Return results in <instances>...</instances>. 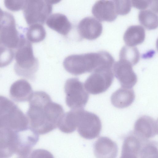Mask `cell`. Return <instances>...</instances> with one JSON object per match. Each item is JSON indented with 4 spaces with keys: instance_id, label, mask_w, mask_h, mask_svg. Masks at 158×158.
<instances>
[{
    "instance_id": "obj_9",
    "label": "cell",
    "mask_w": 158,
    "mask_h": 158,
    "mask_svg": "<svg viewBox=\"0 0 158 158\" xmlns=\"http://www.w3.org/2000/svg\"><path fill=\"white\" fill-rule=\"evenodd\" d=\"M113 68L95 70L85 81L84 86L88 92L97 94L106 91L111 85L114 79Z\"/></svg>"
},
{
    "instance_id": "obj_1",
    "label": "cell",
    "mask_w": 158,
    "mask_h": 158,
    "mask_svg": "<svg viewBox=\"0 0 158 158\" xmlns=\"http://www.w3.org/2000/svg\"><path fill=\"white\" fill-rule=\"evenodd\" d=\"M26 113L29 128L38 135L47 134L56 129L64 113L60 105L52 101L42 91L33 92Z\"/></svg>"
},
{
    "instance_id": "obj_24",
    "label": "cell",
    "mask_w": 158,
    "mask_h": 158,
    "mask_svg": "<svg viewBox=\"0 0 158 158\" xmlns=\"http://www.w3.org/2000/svg\"><path fill=\"white\" fill-rule=\"evenodd\" d=\"M140 147L137 142L132 140L124 141L120 158H139Z\"/></svg>"
},
{
    "instance_id": "obj_23",
    "label": "cell",
    "mask_w": 158,
    "mask_h": 158,
    "mask_svg": "<svg viewBox=\"0 0 158 158\" xmlns=\"http://www.w3.org/2000/svg\"><path fill=\"white\" fill-rule=\"evenodd\" d=\"M139 52L135 47L125 46L120 52L119 59L128 62L132 65L136 64L139 61Z\"/></svg>"
},
{
    "instance_id": "obj_21",
    "label": "cell",
    "mask_w": 158,
    "mask_h": 158,
    "mask_svg": "<svg viewBox=\"0 0 158 158\" xmlns=\"http://www.w3.org/2000/svg\"><path fill=\"white\" fill-rule=\"evenodd\" d=\"M138 19L140 23L147 29L153 30L158 27V16L156 12L151 10H143L140 11Z\"/></svg>"
},
{
    "instance_id": "obj_27",
    "label": "cell",
    "mask_w": 158,
    "mask_h": 158,
    "mask_svg": "<svg viewBox=\"0 0 158 158\" xmlns=\"http://www.w3.org/2000/svg\"><path fill=\"white\" fill-rule=\"evenodd\" d=\"M25 0H5L4 3L8 9L12 11H17L22 10Z\"/></svg>"
},
{
    "instance_id": "obj_12",
    "label": "cell",
    "mask_w": 158,
    "mask_h": 158,
    "mask_svg": "<svg viewBox=\"0 0 158 158\" xmlns=\"http://www.w3.org/2000/svg\"><path fill=\"white\" fill-rule=\"evenodd\" d=\"M17 147L16 133L0 128V158H9L16 153Z\"/></svg>"
},
{
    "instance_id": "obj_3",
    "label": "cell",
    "mask_w": 158,
    "mask_h": 158,
    "mask_svg": "<svg viewBox=\"0 0 158 158\" xmlns=\"http://www.w3.org/2000/svg\"><path fill=\"white\" fill-rule=\"evenodd\" d=\"M0 128L19 132L29 128L26 116L13 102L0 95Z\"/></svg>"
},
{
    "instance_id": "obj_8",
    "label": "cell",
    "mask_w": 158,
    "mask_h": 158,
    "mask_svg": "<svg viewBox=\"0 0 158 158\" xmlns=\"http://www.w3.org/2000/svg\"><path fill=\"white\" fill-rule=\"evenodd\" d=\"M22 10L25 19L28 25L41 24L49 16L52 6L47 0H25Z\"/></svg>"
},
{
    "instance_id": "obj_19",
    "label": "cell",
    "mask_w": 158,
    "mask_h": 158,
    "mask_svg": "<svg viewBox=\"0 0 158 158\" xmlns=\"http://www.w3.org/2000/svg\"><path fill=\"white\" fill-rule=\"evenodd\" d=\"M145 37V31L143 27L140 25H132L127 29L123 38L127 45L134 47L142 43Z\"/></svg>"
},
{
    "instance_id": "obj_11",
    "label": "cell",
    "mask_w": 158,
    "mask_h": 158,
    "mask_svg": "<svg viewBox=\"0 0 158 158\" xmlns=\"http://www.w3.org/2000/svg\"><path fill=\"white\" fill-rule=\"evenodd\" d=\"M158 131L157 121L149 116H143L136 121L133 133L142 139L153 137Z\"/></svg>"
},
{
    "instance_id": "obj_4",
    "label": "cell",
    "mask_w": 158,
    "mask_h": 158,
    "mask_svg": "<svg viewBox=\"0 0 158 158\" xmlns=\"http://www.w3.org/2000/svg\"><path fill=\"white\" fill-rule=\"evenodd\" d=\"M14 70L18 76L33 80L38 67L37 60L34 56L31 44L25 37L22 39L14 52Z\"/></svg>"
},
{
    "instance_id": "obj_6",
    "label": "cell",
    "mask_w": 158,
    "mask_h": 158,
    "mask_svg": "<svg viewBox=\"0 0 158 158\" xmlns=\"http://www.w3.org/2000/svg\"><path fill=\"white\" fill-rule=\"evenodd\" d=\"M67 105L73 110L84 109L89 98L84 85L77 78L67 79L64 85Z\"/></svg>"
},
{
    "instance_id": "obj_13",
    "label": "cell",
    "mask_w": 158,
    "mask_h": 158,
    "mask_svg": "<svg viewBox=\"0 0 158 158\" xmlns=\"http://www.w3.org/2000/svg\"><path fill=\"white\" fill-rule=\"evenodd\" d=\"M102 26L100 22L92 17H85L79 22L78 31L81 36L88 40H94L98 37L102 31Z\"/></svg>"
},
{
    "instance_id": "obj_26",
    "label": "cell",
    "mask_w": 158,
    "mask_h": 158,
    "mask_svg": "<svg viewBox=\"0 0 158 158\" xmlns=\"http://www.w3.org/2000/svg\"><path fill=\"white\" fill-rule=\"evenodd\" d=\"M117 14L125 15L131 10V3L130 0H114Z\"/></svg>"
},
{
    "instance_id": "obj_16",
    "label": "cell",
    "mask_w": 158,
    "mask_h": 158,
    "mask_svg": "<svg viewBox=\"0 0 158 158\" xmlns=\"http://www.w3.org/2000/svg\"><path fill=\"white\" fill-rule=\"evenodd\" d=\"M94 152L96 158H116L117 145L107 137H100L94 143Z\"/></svg>"
},
{
    "instance_id": "obj_18",
    "label": "cell",
    "mask_w": 158,
    "mask_h": 158,
    "mask_svg": "<svg viewBox=\"0 0 158 158\" xmlns=\"http://www.w3.org/2000/svg\"><path fill=\"white\" fill-rule=\"evenodd\" d=\"M46 23L50 28L64 35H67L72 28L71 24L67 17L60 13L50 15L46 20Z\"/></svg>"
},
{
    "instance_id": "obj_22",
    "label": "cell",
    "mask_w": 158,
    "mask_h": 158,
    "mask_svg": "<svg viewBox=\"0 0 158 158\" xmlns=\"http://www.w3.org/2000/svg\"><path fill=\"white\" fill-rule=\"evenodd\" d=\"M27 40L31 43H37L43 41L46 36V32L43 26L36 23L30 25L26 33Z\"/></svg>"
},
{
    "instance_id": "obj_7",
    "label": "cell",
    "mask_w": 158,
    "mask_h": 158,
    "mask_svg": "<svg viewBox=\"0 0 158 158\" xmlns=\"http://www.w3.org/2000/svg\"><path fill=\"white\" fill-rule=\"evenodd\" d=\"M76 110L77 128L80 135L87 139L97 137L102 129V123L99 117L95 114L84 109Z\"/></svg>"
},
{
    "instance_id": "obj_29",
    "label": "cell",
    "mask_w": 158,
    "mask_h": 158,
    "mask_svg": "<svg viewBox=\"0 0 158 158\" xmlns=\"http://www.w3.org/2000/svg\"><path fill=\"white\" fill-rule=\"evenodd\" d=\"M131 1V5L133 7L143 10L150 6L151 2V0H132Z\"/></svg>"
},
{
    "instance_id": "obj_20",
    "label": "cell",
    "mask_w": 158,
    "mask_h": 158,
    "mask_svg": "<svg viewBox=\"0 0 158 158\" xmlns=\"http://www.w3.org/2000/svg\"><path fill=\"white\" fill-rule=\"evenodd\" d=\"M57 127L61 131L65 133L74 132L77 128L76 110H72L64 113Z\"/></svg>"
},
{
    "instance_id": "obj_30",
    "label": "cell",
    "mask_w": 158,
    "mask_h": 158,
    "mask_svg": "<svg viewBox=\"0 0 158 158\" xmlns=\"http://www.w3.org/2000/svg\"><path fill=\"white\" fill-rule=\"evenodd\" d=\"M4 11L0 8V21L2 19L4 15Z\"/></svg>"
},
{
    "instance_id": "obj_15",
    "label": "cell",
    "mask_w": 158,
    "mask_h": 158,
    "mask_svg": "<svg viewBox=\"0 0 158 158\" xmlns=\"http://www.w3.org/2000/svg\"><path fill=\"white\" fill-rule=\"evenodd\" d=\"M33 93L31 84L24 79L14 82L11 85L9 90L11 98L17 102L29 101Z\"/></svg>"
},
{
    "instance_id": "obj_14",
    "label": "cell",
    "mask_w": 158,
    "mask_h": 158,
    "mask_svg": "<svg viewBox=\"0 0 158 158\" xmlns=\"http://www.w3.org/2000/svg\"><path fill=\"white\" fill-rule=\"evenodd\" d=\"M92 12L93 15L99 21H113L118 15L113 1H97L93 5Z\"/></svg>"
},
{
    "instance_id": "obj_17",
    "label": "cell",
    "mask_w": 158,
    "mask_h": 158,
    "mask_svg": "<svg viewBox=\"0 0 158 158\" xmlns=\"http://www.w3.org/2000/svg\"><path fill=\"white\" fill-rule=\"evenodd\" d=\"M135 97L132 89L122 87L113 93L110 99L114 107L122 109L130 106L134 102Z\"/></svg>"
},
{
    "instance_id": "obj_25",
    "label": "cell",
    "mask_w": 158,
    "mask_h": 158,
    "mask_svg": "<svg viewBox=\"0 0 158 158\" xmlns=\"http://www.w3.org/2000/svg\"><path fill=\"white\" fill-rule=\"evenodd\" d=\"M139 158H158L157 144L153 141H148L142 144Z\"/></svg>"
},
{
    "instance_id": "obj_5",
    "label": "cell",
    "mask_w": 158,
    "mask_h": 158,
    "mask_svg": "<svg viewBox=\"0 0 158 158\" xmlns=\"http://www.w3.org/2000/svg\"><path fill=\"white\" fill-rule=\"evenodd\" d=\"M24 37L16 28L13 15L4 11L3 16L0 21V49H16Z\"/></svg>"
},
{
    "instance_id": "obj_31",
    "label": "cell",
    "mask_w": 158,
    "mask_h": 158,
    "mask_svg": "<svg viewBox=\"0 0 158 158\" xmlns=\"http://www.w3.org/2000/svg\"><path fill=\"white\" fill-rule=\"evenodd\" d=\"M18 158H30L29 157H28V156L27 157H20Z\"/></svg>"
},
{
    "instance_id": "obj_28",
    "label": "cell",
    "mask_w": 158,
    "mask_h": 158,
    "mask_svg": "<svg viewBox=\"0 0 158 158\" xmlns=\"http://www.w3.org/2000/svg\"><path fill=\"white\" fill-rule=\"evenodd\" d=\"M30 158H54L53 155L49 151L42 149L34 150L30 154Z\"/></svg>"
},
{
    "instance_id": "obj_2",
    "label": "cell",
    "mask_w": 158,
    "mask_h": 158,
    "mask_svg": "<svg viewBox=\"0 0 158 158\" xmlns=\"http://www.w3.org/2000/svg\"><path fill=\"white\" fill-rule=\"evenodd\" d=\"M114 63V59L110 54L101 51L70 55L64 59L63 65L67 72L77 76L93 72L100 68L112 66Z\"/></svg>"
},
{
    "instance_id": "obj_10",
    "label": "cell",
    "mask_w": 158,
    "mask_h": 158,
    "mask_svg": "<svg viewBox=\"0 0 158 158\" xmlns=\"http://www.w3.org/2000/svg\"><path fill=\"white\" fill-rule=\"evenodd\" d=\"M132 66L129 62L120 59L114 64V74L122 87L131 89L137 82V77L133 70Z\"/></svg>"
}]
</instances>
